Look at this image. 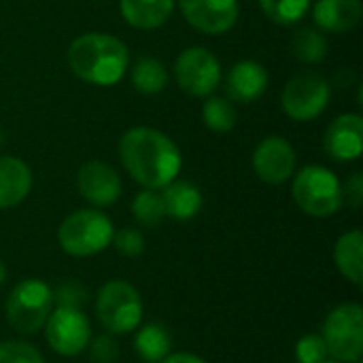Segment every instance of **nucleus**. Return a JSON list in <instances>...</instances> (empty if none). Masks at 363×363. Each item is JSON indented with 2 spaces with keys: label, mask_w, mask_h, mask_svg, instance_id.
<instances>
[{
  "label": "nucleus",
  "mask_w": 363,
  "mask_h": 363,
  "mask_svg": "<svg viewBox=\"0 0 363 363\" xmlns=\"http://www.w3.org/2000/svg\"><path fill=\"white\" fill-rule=\"evenodd\" d=\"M45 336L55 353L64 357H74L89 347L91 330L81 308L57 306L53 313H49L45 321Z\"/></svg>",
  "instance_id": "obj_10"
},
{
  "label": "nucleus",
  "mask_w": 363,
  "mask_h": 363,
  "mask_svg": "<svg viewBox=\"0 0 363 363\" xmlns=\"http://www.w3.org/2000/svg\"><path fill=\"white\" fill-rule=\"evenodd\" d=\"M160 363H206L204 359L191 355V353H177V355H168L166 359H162Z\"/></svg>",
  "instance_id": "obj_33"
},
{
  "label": "nucleus",
  "mask_w": 363,
  "mask_h": 363,
  "mask_svg": "<svg viewBox=\"0 0 363 363\" xmlns=\"http://www.w3.org/2000/svg\"><path fill=\"white\" fill-rule=\"evenodd\" d=\"M291 53L304 64H319L328 55V40L313 28H302L291 38Z\"/></svg>",
  "instance_id": "obj_23"
},
{
  "label": "nucleus",
  "mask_w": 363,
  "mask_h": 363,
  "mask_svg": "<svg viewBox=\"0 0 363 363\" xmlns=\"http://www.w3.org/2000/svg\"><path fill=\"white\" fill-rule=\"evenodd\" d=\"M330 83L317 72H300L285 83L283 111L294 121H313L330 104Z\"/></svg>",
  "instance_id": "obj_8"
},
{
  "label": "nucleus",
  "mask_w": 363,
  "mask_h": 363,
  "mask_svg": "<svg viewBox=\"0 0 363 363\" xmlns=\"http://www.w3.org/2000/svg\"><path fill=\"white\" fill-rule=\"evenodd\" d=\"M342 200H347L353 208H359L363 202V174L362 172H355L347 185L342 187Z\"/></svg>",
  "instance_id": "obj_32"
},
{
  "label": "nucleus",
  "mask_w": 363,
  "mask_h": 363,
  "mask_svg": "<svg viewBox=\"0 0 363 363\" xmlns=\"http://www.w3.org/2000/svg\"><path fill=\"white\" fill-rule=\"evenodd\" d=\"M264 15L281 26L298 23L311 9V0H259Z\"/></svg>",
  "instance_id": "obj_26"
},
{
  "label": "nucleus",
  "mask_w": 363,
  "mask_h": 363,
  "mask_svg": "<svg viewBox=\"0 0 363 363\" xmlns=\"http://www.w3.org/2000/svg\"><path fill=\"white\" fill-rule=\"evenodd\" d=\"M119 11L130 26L138 30H155L170 19L174 0H119Z\"/></svg>",
  "instance_id": "obj_18"
},
{
  "label": "nucleus",
  "mask_w": 363,
  "mask_h": 363,
  "mask_svg": "<svg viewBox=\"0 0 363 363\" xmlns=\"http://www.w3.org/2000/svg\"><path fill=\"white\" fill-rule=\"evenodd\" d=\"M119 355V347L117 342L106 334V336H98L91 340L89 347V359L91 363H115Z\"/></svg>",
  "instance_id": "obj_31"
},
{
  "label": "nucleus",
  "mask_w": 363,
  "mask_h": 363,
  "mask_svg": "<svg viewBox=\"0 0 363 363\" xmlns=\"http://www.w3.org/2000/svg\"><path fill=\"white\" fill-rule=\"evenodd\" d=\"M189 26L204 34H225L238 19V0H179Z\"/></svg>",
  "instance_id": "obj_12"
},
{
  "label": "nucleus",
  "mask_w": 363,
  "mask_h": 363,
  "mask_svg": "<svg viewBox=\"0 0 363 363\" xmlns=\"http://www.w3.org/2000/svg\"><path fill=\"white\" fill-rule=\"evenodd\" d=\"M174 77L183 91L196 98H206L221 83V64L208 49L187 47L174 62Z\"/></svg>",
  "instance_id": "obj_9"
},
{
  "label": "nucleus",
  "mask_w": 363,
  "mask_h": 363,
  "mask_svg": "<svg viewBox=\"0 0 363 363\" xmlns=\"http://www.w3.org/2000/svg\"><path fill=\"white\" fill-rule=\"evenodd\" d=\"M53 306V291L38 279H26L17 283L6 298V319L13 330L21 334H36L45 328V321Z\"/></svg>",
  "instance_id": "obj_5"
},
{
  "label": "nucleus",
  "mask_w": 363,
  "mask_h": 363,
  "mask_svg": "<svg viewBox=\"0 0 363 363\" xmlns=\"http://www.w3.org/2000/svg\"><path fill=\"white\" fill-rule=\"evenodd\" d=\"M321 363H340V362H328V359H325V362H321Z\"/></svg>",
  "instance_id": "obj_35"
},
{
  "label": "nucleus",
  "mask_w": 363,
  "mask_h": 363,
  "mask_svg": "<svg viewBox=\"0 0 363 363\" xmlns=\"http://www.w3.org/2000/svg\"><path fill=\"white\" fill-rule=\"evenodd\" d=\"M202 121L204 125L215 132V134H225L230 132L236 121H238V113L232 104V100L228 98H219V96H213L204 102L202 106Z\"/></svg>",
  "instance_id": "obj_24"
},
{
  "label": "nucleus",
  "mask_w": 363,
  "mask_h": 363,
  "mask_svg": "<svg viewBox=\"0 0 363 363\" xmlns=\"http://www.w3.org/2000/svg\"><path fill=\"white\" fill-rule=\"evenodd\" d=\"M334 259L342 277H347L353 285H362L363 281V234L362 230L347 232L338 238L334 249Z\"/></svg>",
  "instance_id": "obj_20"
},
{
  "label": "nucleus",
  "mask_w": 363,
  "mask_h": 363,
  "mask_svg": "<svg viewBox=\"0 0 363 363\" xmlns=\"http://www.w3.org/2000/svg\"><path fill=\"white\" fill-rule=\"evenodd\" d=\"M119 160L128 174L145 189H162L177 179L183 166L177 143L147 125L128 130L119 140Z\"/></svg>",
  "instance_id": "obj_1"
},
{
  "label": "nucleus",
  "mask_w": 363,
  "mask_h": 363,
  "mask_svg": "<svg viewBox=\"0 0 363 363\" xmlns=\"http://www.w3.org/2000/svg\"><path fill=\"white\" fill-rule=\"evenodd\" d=\"M53 300L60 304V306H66V308H81L85 302H87V291L81 283L77 281H68V283H62L55 294H53Z\"/></svg>",
  "instance_id": "obj_30"
},
{
  "label": "nucleus",
  "mask_w": 363,
  "mask_h": 363,
  "mask_svg": "<svg viewBox=\"0 0 363 363\" xmlns=\"http://www.w3.org/2000/svg\"><path fill=\"white\" fill-rule=\"evenodd\" d=\"M128 47L117 36L87 32L68 47V66L85 83L111 87L119 83L128 68Z\"/></svg>",
  "instance_id": "obj_2"
},
{
  "label": "nucleus",
  "mask_w": 363,
  "mask_h": 363,
  "mask_svg": "<svg viewBox=\"0 0 363 363\" xmlns=\"http://www.w3.org/2000/svg\"><path fill=\"white\" fill-rule=\"evenodd\" d=\"M81 196L94 206H111L121 196V179L117 170L104 162H87L77 174Z\"/></svg>",
  "instance_id": "obj_13"
},
{
  "label": "nucleus",
  "mask_w": 363,
  "mask_h": 363,
  "mask_svg": "<svg viewBox=\"0 0 363 363\" xmlns=\"http://www.w3.org/2000/svg\"><path fill=\"white\" fill-rule=\"evenodd\" d=\"M117 249L119 255L123 257H136L145 251V238L138 230L134 228H125V230H119L117 234H113V240H111Z\"/></svg>",
  "instance_id": "obj_28"
},
{
  "label": "nucleus",
  "mask_w": 363,
  "mask_h": 363,
  "mask_svg": "<svg viewBox=\"0 0 363 363\" xmlns=\"http://www.w3.org/2000/svg\"><path fill=\"white\" fill-rule=\"evenodd\" d=\"M96 313L102 328L115 336L134 332L143 319V302L138 291L125 281L106 283L96 298Z\"/></svg>",
  "instance_id": "obj_6"
},
{
  "label": "nucleus",
  "mask_w": 363,
  "mask_h": 363,
  "mask_svg": "<svg viewBox=\"0 0 363 363\" xmlns=\"http://www.w3.org/2000/svg\"><path fill=\"white\" fill-rule=\"evenodd\" d=\"M0 143H2V132H0Z\"/></svg>",
  "instance_id": "obj_36"
},
{
  "label": "nucleus",
  "mask_w": 363,
  "mask_h": 363,
  "mask_svg": "<svg viewBox=\"0 0 363 363\" xmlns=\"http://www.w3.org/2000/svg\"><path fill=\"white\" fill-rule=\"evenodd\" d=\"M328 353L338 362L355 363L363 355V308L359 304H342L334 308L325 323L323 336Z\"/></svg>",
  "instance_id": "obj_7"
},
{
  "label": "nucleus",
  "mask_w": 363,
  "mask_h": 363,
  "mask_svg": "<svg viewBox=\"0 0 363 363\" xmlns=\"http://www.w3.org/2000/svg\"><path fill=\"white\" fill-rule=\"evenodd\" d=\"M136 355L147 363H160L168 357L172 349V336L166 325L162 323H149L138 330L134 338Z\"/></svg>",
  "instance_id": "obj_21"
},
{
  "label": "nucleus",
  "mask_w": 363,
  "mask_h": 363,
  "mask_svg": "<svg viewBox=\"0 0 363 363\" xmlns=\"http://www.w3.org/2000/svg\"><path fill=\"white\" fill-rule=\"evenodd\" d=\"M132 213H134V219L145 228L160 225L166 217L162 194H157L155 189H143L140 194H136L132 202Z\"/></svg>",
  "instance_id": "obj_25"
},
{
  "label": "nucleus",
  "mask_w": 363,
  "mask_h": 363,
  "mask_svg": "<svg viewBox=\"0 0 363 363\" xmlns=\"http://www.w3.org/2000/svg\"><path fill=\"white\" fill-rule=\"evenodd\" d=\"M296 204L311 217H330L342 206V185L325 166L302 168L291 185Z\"/></svg>",
  "instance_id": "obj_4"
},
{
  "label": "nucleus",
  "mask_w": 363,
  "mask_h": 363,
  "mask_svg": "<svg viewBox=\"0 0 363 363\" xmlns=\"http://www.w3.org/2000/svg\"><path fill=\"white\" fill-rule=\"evenodd\" d=\"M132 85L138 94L155 96L166 89L168 85V70L155 57H140L132 66Z\"/></svg>",
  "instance_id": "obj_22"
},
{
  "label": "nucleus",
  "mask_w": 363,
  "mask_h": 363,
  "mask_svg": "<svg viewBox=\"0 0 363 363\" xmlns=\"http://www.w3.org/2000/svg\"><path fill=\"white\" fill-rule=\"evenodd\" d=\"M162 200L166 208V217H172L177 221H187L196 217L202 208V194L200 189L189 181H172L166 187H162Z\"/></svg>",
  "instance_id": "obj_19"
},
{
  "label": "nucleus",
  "mask_w": 363,
  "mask_h": 363,
  "mask_svg": "<svg viewBox=\"0 0 363 363\" xmlns=\"http://www.w3.org/2000/svg\"><path fill=\"white\" fill-rule=\"evenodd\" d=\"M0 363H45L43 355L28 342L6 340L0 342Z\"/></svg>",
  "instance_id": "obj_27"
},
{
  "label": "nucleus",
  "mask_w": 363,
  "mask_h": 363,
  "mask_svg": "<svg viewBox=\"0 0 363 363\" xmlns=\"http://www.w3.org/2000/svg\"><path fill=\"white\" fill-rule=\"evenodd\" d=\"M32 189L30 166L13 155H0V208L21 204Z\"/></svg>",
  "instance_id": "obj_16"
},
{
  "label": "nucleus",
  "mask_w": 363,
  "mask_h": 363,
  "mask_svg": "<svg viewBox=\"0 0 363 363\" xmlns=\"http://www.w3.org/2000/svg\"><path fill=\"white\" fill-rule=\"evenodd\" d=\"M298 155L289 140L281 136L264 138L253 151V170L268 185H283L296 172Z\"/></svg>",
  "instance_id": "obj_11"
},
{
  "label": "nucleus",
  "mask_w": 363,
  "mask_h": 363,
  "mask_svg": "<svg viewBox=\"0 0 363 363\" xmlns=\"http://www.w3.org/2000/svg\"><path fill=\"white\" fill-rule=\"evenodd\" d=\"M362 0H317L313 6V17L319 28L328 32H349L362 21Z\"/></svg>",
  "instance_id": "obj_17"
},
{
  "label": "nucleus",
  "mask_w": 363,
  "mask_h": 363,
  "mask_svg": "<svg viewBox=\"0 0 363 363\" xmlns=\"http://www.w3.org/2000/svg\"><path fill=\"white\" fill-rule=\"evenodd\" d=\"M325 151L338 162H353L362 157L363 151V119L357 113H347L336 117L323 136Z\"/></svg>",
  "instance_id": "obj_14"
},
{
  "label": "nucleus",
  "mask_w": 363,
  "mask_h": 363,
  "mask_svg": "<svg viewBox=\"0 0 363 363\" xmlns=\"http://www.w3.org/2000/svg\"><path fill=\"white\" fill-rule=\"evenodd\" d=\"M296 355L300 363H321L328 357V347L325 340L317 334H308L304 336L298 347H296Z\"/></svg>",
  "instance_id": "obj_29"
},
{
  "label": "nucleus",
  "mask_w": 363,
  "mask_h": 363,
  "mask_svg": "<svg viewBox=\"0 0 363 363\" xmlns=\"http://www.w3.org/2000/svg\"><path fill=\"white\" fill-rule=\"evenodd\" d=\"M228 96L234 102L251 104L262 98L268 89V70L255 60H240L228 74Z\"/></svg>",
  "instance_id": "obj_15"
},
{
  "label": "nucleus",
  "mask_w": 363,
  "mask_h": 363,
  "mask_svg": "<svg viewBox=\"0 0 363 363\" xmlns=\"http://www.w3.org/2000/svg\"><path fill=\"white\" fill-rule=\"evenodd\" d=\"M113 223L111 219L94 208H83L68 215L60 230L57 240L60 247L74 257H89L104 251L113 240Z\"/></svg>",
  "instance_id": "obj_3"
},
{
  "label": "nucleus",
  "mask_w": 363,
  "mask_h": 363,
  "mask_svg": "<svg viewBox=\"0 0 363 363\" xmlns=\"http://www.w3.org/2000/svg\"><path fill=\"white\" fill-rule=\"evenodd\" d=\"M4 279H6V268H4V264H2V259H0V285L4 283Z\"/></svg>",
  "instance_id": "obj_34"
}]
</instances>
